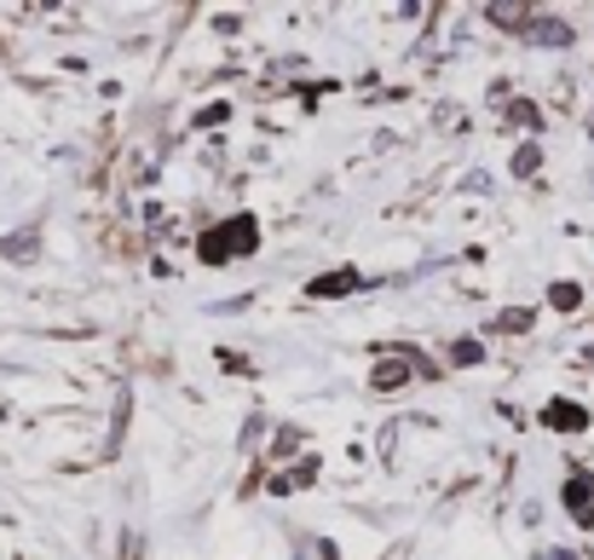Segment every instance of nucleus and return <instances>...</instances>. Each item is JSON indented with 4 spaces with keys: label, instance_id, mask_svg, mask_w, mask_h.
Segmentation results:
<instances>
[{
    "label": "nucleus",
    "instance_id": "nucleus-1",
    "mask_svg": "<svg viewBox=\"0 0 594 560\" xmlns=\"http://www.w3.org/2000/svg\"><path fill=\"white\" fill-rule=\"evenodd\" d=\"M248 254L254 249V220H231L225 232H214V237H202V254H209V261H225V254Z\"/></svg>",
    "mask_w": 594,
    "mask_h": 560
},
{
    "label": "nucleus",
    "instance_id": "nucleus-2",
    "mask_svg": "<svg viewBox=\"0 0 594 560\" xmlns=\"http://www.w3.org/2000/svg\"><path fill=\"white\" fill-rule=\"evenodd\" d=\"M526 35H531L537 46H572V23H560V18H537Z\"/></svg>",
    "mask_w": 594,
    "mask_h": 560
},
{
    "label": "nucleus",
    "instance_id": "nucleus-3",
    "mask_svg": "<svg viewBox=\"0 0 594 560\" xmlns=\"http://www.w3.org/2000/svg\"><path fill=\"white\" fill-rule=\"evenodd\" d=\"M404 376H410V364H404V359H393V364H381V370H375V388H399Z\"/></svg>",
    "mask_w": 594,
    "mask_h": 560
},
{
    "label": "nucleus",
    "instance_id": "nucleus-4",
    "mask_svg": "<svg viewBox=\"0 0 594 560\" xmlns=\"http://www.w3.org/2000/svg\"><path fill=\"white\" fill-rule=\"evenodd\" d=\"M549 300H554V307H577V284H554Z\"/></svg>",
    "mask_w": 594,
    "mask_h": 560
},
{
    "label": "nucleus",
    "instance_id": "nucleus-5",
    "mask_svg": "<svg viewBox=\"0 0 594 560\" xmlns=\"http://www.w3.org/2000/svg\"><path fill=\"white\" fill-rule=\"evenodd\" d=\"M490 18L497 23H526V7H490Z\"/></svg>",
    "mask_w": 594,
    "mask_h": 560
}]
</instances>
